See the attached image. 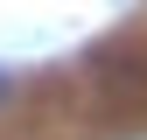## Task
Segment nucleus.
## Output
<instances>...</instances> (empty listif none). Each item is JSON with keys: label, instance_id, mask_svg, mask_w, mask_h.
I'll use <instances>...</instances> for the list:
<instances>
[{"label": "nucleus", "instance_id": "obj_1", "mask_svg": "<svg viewBox=\"0 0 147 140\" xmlns=\"http://www.w3.org/2000/svg\"><path fill=\"white\" fill-rule=\"evenodd\" d=\"M105 84H112V91H140V84H147V63H112Z\"/></svg>", "mask_w": 147, "mask_h": 140}, {"label": "nucleus", "instance_id": "obj_2", "mask_svg": "<svg viewBox=\"0 0 147 140\" xmlns=\"http://www.w3.org/2000/svg\"><path fill=\"white\" fill-rule=\"evenodd\" d=\"M7 91H14V77H7V70H0V98H7Z\"/></svg>", "mask_w": 147, "mask_h": 140}]
</instances>
